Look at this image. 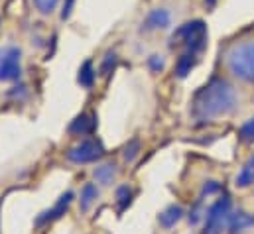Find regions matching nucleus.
Masks as SVG:
<instances>
[{
  "label": "nucleus",
  "mask_w": 254,
  "mask_h": 234,
  "mask_svg": "<svg viewBox=\"0 0 254 234\" xmlns=\"http://www.w3.org/2000/svg\"><path fill=\"white\" fill-rule=\"evenodd\" d=\"M99 199V189L95 183H87L83 189H81V199H79V207L83 213H87Z\"/></svg>",
  "instance_id": "nucleus-14"
},
{
  "label": "nucleus",
  "mask_w": 254,
  "mask_h": 234,
  "mask_svg": "<svg viewBox=\"0 0 254 234\" xmlns=\"http://www.w3.org/2000/svg\"><path fill=\"white\" fill-rule=\"evenodd\" d=\"M239 97L235 87L225 79H211L205 87H201L191 103V115L197 120L209 122L213 118L231 115L237 109Z\"/></svg>",
  "instance_id": "nucleus-1"
},
{
  "label": "nucleus",
  "mask_w": 254,
  "mask_h": 234,
  "mask_svg": "<svg viewBox=\"0 0 254 234\" xmlns=\"http://www.w3.org/2000/svg\"><path fill=\"white\" fill-rule=\"evenodd\" d=\"M60 2H62V0H34V4H36V8H38V12H40V14H44V16L54 14V12H56V8L60 6Z\"/></svg>",
  "instance_id": "nucleus-19"
},
{
  "label": "nucleus",
  "mask_w": 254,
  "mask_h": 234,
  "mask_svg": "<svg viewBox=\"0 0 254 234\" xmlns=\"http://www.w3.org/2000/svg\"><path fill=\"white\" fill-rule=\"evenodd\" d=\"M239 138L245 144H254V117L249 118L241 128H239Z\"/></svg>",
  "instance_id": "nucleus-16"
},
{
  "label": "nucleus",
  "mask_w": 254,
  "mask_h": 234,
  "mask_svg": "<svg viewBox=\"0 0 254 234\" xmlns=\"http://www.w3.org/2000/svg\"><path fill=\"white\" fill-rule=\"evenodd\" d=\"M182 217H184V209H182L180 205H170L166 211H162V213H160L158 223H160V227H162V229L170 231V229H174V227L182 221Z\"/></svg>",
  "instance_id": "nucleus-11"
},
{
  "label": "nucleus",
  "mask_w": 254,
  "mask_h": 234,
  "mask_svg": "<svg viewBox=\"0 0 254 234\" xmlns=\"http://www.w3.org/2000/svg\"><path fill=\"white\" fill-rule=\"evenodd\" d=\"M138 154H140V140H130L125 146V152H123L125 160L127 162H134L138 158Z\"/></svg>",
  "instance_id": "nucleus-21"
},
{
  "label": "nucleus",
  "mask_w": 254,
  "mask_h": 234,
  "mask_svg": "<svg viewBox=\"0 0 254 234\" xmlns=\"http://www.w3.org/2000/svg\"><path fill=\"white\" fill-rule=\"evenodd\" d=\"M115 65H117V56H115L113 52H109V54L105 56V59H103V63H101V69H99V73H101L103 77H109V75L113 73Z\"/></svg>",
  "instance_id": "nucleus-20"
},
{
  "label": "nucleus",
  "mask_w": 254,
  "mask_h": 234,
  "mask_svg": "<svg viewBox=\"0 0 254 234\" xmlns=\"http://www.w3.org/2000/svg\"><path fill=\"white\" fill-rule=\"evenodd\" d=\"M227 65L237 79L245 83H254V42L237 44L227 54Z\"/></svg>",
  "instance_id": "nucleus-3"
},
{
  "label": "nucleus",
  "mask_w": 254,
  "mask_h": 234,
  "mask_svg": "<svg viewBox=\"0 0 254 234\" xmlns=\"http://www.w3.org/2000/svg\"><path fill=\"white\" fill-rule=\"evenodd\" d=\"M231 217V197L225 195L205 213V234H221Z\"/></svg>",
  "instance_id": "nucleus-4"
},
{
  "label": "nucleus",
  "mask_w": 254,
  "mask_h": 234,
  "mask_svg": "<svg viewBox=\"0 0 254 234\" xmlns=\"http://www.w3.org/2000/svg\"><path fill=\"white\" fill-rule=\"evenodd\" d=\"M73 197H75V195H73L71 191L64 193V195L60 197V201L56 203V207H54V209H50V211L42 213V215L36 219V225H38V227H42V225H46V223H50V221H58V219H62V217L65 215V211L69 209V205H71Z\"/></svg>",
  "instance_id": "nucleus-7"
},
{
  "label": "nucleus",
  "mask_w": 254,
  "mask_h": 234,
  "mask_svg": "<svg viewBox=\"0 0 254 234\" xmlns=\"http://www.w3.org/2000/svg\"><path fill=\"white\" fill-rule=\"evenodd\" d=\"M22 52L18 48H6L0 52V81H18L22 75Z\"/></svg>",
  "instance_id": "nucleus-6"
},
{
  "label": "nucleus",
  "mask_w": 254,
  "mask_h": 234,
  "mask_svg": "<svg viewBox=\"0 0 254 234\" xmlns=\"http://www.w3.org/2000/svg\"><path fill=\"white\" fill-rule=\"evenodd\" d=\"M170 48H186V52L199 56L207 48V26L203 20L182 24L170 38Z\"/></svg>",
  "instance_id": "nucleus-2"
},
{
  "label": "nucleus",
  "mask_w": 254,
  "mask_h": 234,
  "mask_svg": "<svg viewBox=\"0 0 254 234\" xmlns=\"http://www.w3.org/2000/svg\"><path fill=\"white\" fill-rule=\"evenodd\" d=\"M215 2H217V0H205V4H207V6H213Z\"/></svg>",
  "instance_id": "nucleus-25"
},
{
  "label": "nucleus",
  "mask_w": 254,
  "mask_h": 234,
  "mask_svg": "<svg viewBox=\"0 0 254 234\" xmlns=\"http://www.w3.org/2000/svg\"><path fill=\"white\" fill-rule=\"evenodd\" d=\"M95 79H97V71L93 67V61H85L79 69V77H77L79 85L85 87V89H91L95 85Z\"/></svg>",
  "instance_id": "nucleus-15"
},
{
  "label": "nucleus",
  "mask_w": 254,
  "mask_h": 234,
  "mask_svg": "<svg viewBox=\"0 0 254 234\" xmlns=\"http://www.w3.org/2000/svg\"><path fill=\"white\" fill-rule=\"evenodd\" d=\"M93 176H95V179H97V183L109 187L111 183H115V179H117V176H119V170H117L115 164H103L101 168H97V170L93 172Z\"/></svg>",
  "instance_id": "nucleus-13"
},
{
  "label": "nucleus",
  "mask_w": 254,
  "mask_h": 234,
  "mask_svg": "<svg viewBox=\"0 0 254 234\" xmlns=\"http://www.w3.org/2000/svg\"><path fill=\"white\" fill-rule=\"evenodd\" d=\"M215 191H219V183H217V181H209V183L203 187V195H211V193H215Z\"/></svg>",
  "instance_id": "nucleus-23"
},
{
  "label": "nucleus",
  "mask_w": 254,
  "mask_h": 234,
  "mask_svg": "<svg viewBox=\"0 0 254 234\" xmlns=\"http://www.w3.org/2000/svg\"><path fill=\"white\" fill-rule=\"evenodd\" d=\"M117 203H119V211H125L132 203V189L128 185H123L117 189Z\"/></svg>",
  "instance_id": "nucleus-17"
},
{
  "label": "nucleus",
  "mask_w": 254,
  "mask_h": 234,
  "mask_svg": "<svg viewBox=\"0 0 254 234\" xmlns=\"http://www.w3.org/2000/svg\"><path fill=\"white\" fill-rule=\"evenodd\" d=\"M73 4H75V0H65L64 4V12H62V18H69L71 16V10H73Z\"/></svg>",
  "instance_id": "nucleus-24"
},
{
  "label": "nucleus",
  "mask_w": 254,
  "mask_h": 234,
  "mask_svg": "<svg viewBox=\"0 0 254 234\" xmlns=\"http://www.w3.org/2000/svg\"><path fill=\"white\" fill-rule=\"evenodd\" d=\"M170 24H172V14H170L166 8H156V10H152V12L146 16V20H144V24H142V30H146V32L166 30Z\"/></svg>",
  "instance_id": "nucleus-8"
},
{
  "label": "nucleus",
  "mask_w": 254,
  "mask_h": 234,
  "mask_svg": "<svg viewBox=\"0 0 254 234\" xmlns=\"http://www.w3.org/2000/svg\"><path fill=\"white\" fill-rule=\"evenodd\" d=\"M253 183H254V168L249 166V164H245V168L237 176V185L239 187H251Z\"/></svg>",
  "instance_id": "nucleus-18"
},
{
  "label": "nucleus",
  "mask_w": 254,
  "mask_h": 234,
  "mask_svg": "<svg viewBox=\"0 0 254 234\" xmlns=\"http://www.w3.org/2000/svg\"><path fill=\"white\" fill-rule=\"evenodd\" d=\"M95 128H97V117L83 113L69 124V134L71 136H87V134H93Z\"/></svg>",
  "instance_id": "nucleus-9"
},
{
  "label": "nucleus",
  "mask_w": 254,
  "mask_h": 234,
  "mask_svg": "<svg viewBox=\"0 0 254 234\" xmlns=\"http://www.w3.org/2000/svg\"><path fill=\"white\" fill-rule=\"evenodd\" d=\"M197 61H199V56L190 54V52H184V54L180 56V59H178V63H176V75H178L180 79H186L191 73V69L197 65Z\"/></svg>",
  "instance_id": "nucleus-12"
},
{
  "label": "nucleus",
  "mask_w": 254,
  "mask_h": 234,
  "mask_svg": "<svg viewBox=\"0 0 254 234\" xmlns=\"http://www.w3.org/2000/svg\"><path fill=\"white\" fill-rule=\"evenodd\" d=\"M227 227H229L231 234H241V233H245V231H249V229H253V227H254V217H253V215H249V213H245V211L231 213Z\"/></svg>",
  "instance_id": "nucleus-10"
},
{
  "label": "nucleus",
  "mask_w": 254,
  "mask_h": 234,
  "mask_svg": "<svg viewBox=\"0 0 254 234\" xmlns=\"http://www.w3.org/2000/svg\"><path fill=\"white\" fill-rule=\"evenodd\" d=\"M148 67H150L154 73H160V71L166 67V61H164L162 56H150V59H148Z\"/></svg>",
  "instance_id": "nucleus-22"
},
{
  "label": "nucleus",
  "mask_w": 254,
  "mask_h": 234,
  "mask_svg": "<svg viewBox=\"0 0 254 234\" xmlns=\"http://www.w3.org/2000/svg\"><path fill=\"white\" fill-rule=\"evenodd\" d=\"M103 156H105V148H103L101 140H95V138L83 140V142H79L77 146H73L67 152V160L71 164H77V166L93 164V162L101 160Z\"/></svg>",
  "instance_id": "nucleus-5"
}]
</instances>
